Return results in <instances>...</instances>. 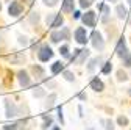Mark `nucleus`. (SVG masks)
<instances>
[{
    "label": "nucleus",
    "mask_w": 131,
    "mask_h": 130,
    "mask_svg": "<svg viewBox=\"0 0 131 130\" xmlns=\"http://www.w3.org/2000/svg\"><path fill=\"white\" fill-rule=\"evenodd\" d=\"M117 77H119V80H120V82H125V80L128 78V77H126V74H125L123 71H119V72H117Z\"/></svg>",
    "instance_id": "obj_30"
},
{
    "label": "nucleus",
    "mask_w": 131,
    "mask_h": 130,
    "mask_svg": "<svg viewBox=\"0 0 131 130\" xmlns=\"http://www.w3.org/2000/svg\"><path fill=\"white\" fill-rule=\"evenodd\" d=\"M11 82H13V74H11V71H8V72H6V78H5V85L8 86Z\"/></svg>",
    "instance_id": "obj_26"
},
{
    "label": "nucleus",
    "mask_w": 131,
    "mask_h": 130,
    "mask_svg": "<svg viewBox=\"0 0 131 130\" xmlns=\"http://www.w3.org/2000/svg\"><path fill=\"white\" fill-rule=\"evenodd\" d=\"M17 127H19V124H8L3 127V130H17Z\"/></svg>",
    "instance_id": "obj_29"
},
{
    "label": "nucleus",
    "mask_w": 131,
    "mask_h": 130,
    "mask_svg": "<svg viewBox=\"0 0 131 130\" xmlns=\"http://www.w3.org/2000/svg\"><path fill=\"white\" fill-rule=\"evenodd\" d=\"M128 2H129V5H131V0H128Z\"/></svg>",
    "instance_id": "obj_43"
},
{
    "label": "nucleus",
    "mask_w": 131,
    "mask_h": 130,
    "mask_svg": "<svg viewBox=\"0 0 131 130\" xmlns=\"http://www.w3.org/2000/svg\"><path fill=\"white\" fill-rule=\"evenodd\" d=\"M111 69H112V64H111V61H108V63H105V66L102 68V72L103 74H109Z\"/></svg>",
    "instance_id": "obj_22"
},
{
    "label": "nucleus",
    "mask_w": 131,
    "mask_h": 130,
    "mask_svg": "<svg viewBox=\"0 0 131 130\" xmlns=\"http://www.w3.org/2000/svg\"><path fill=\"white\" fill-rule=\"evenodd\" d=\"M75 41L78 42V44H81V45H84L89 39H88V35H86V30L83 28V27H80V28H77L75 30Z\"/></svg>",
    "instance_id": "obj_7"
},
{
    "label": "nucleus",
    "mask_w": 131,
    "mask_h": 130,
    "mask_svg": "<svg viewBox=\"0 0 131 130\" xmlns=\"http://www.w3.org/2000/svg\"><path fill=\"white\" fill-rule=\"evenodd\" d=\"M42 2H44V3H45L47 6H55L58 0H42Z\"/></svg>",
    "instance_id": "obj_32"
},
{
    "label": "nucleus",
    "mask_w": 131,
    "mask_h": 130,
    "mask_svg": "<svg viewBox=\"0 0 131 130\" xmlns=\"http://www.w3.org/2000/svg\"><path fill=\"white\" fill-rule=\"evenodd\" d=\"M19 42H20V44H24V45H25V44H27V42H28V41H27V38H25V36H19Z\"/></svg>",
    "instance_id": "obj_36"
},
{
    "label": "nucleus",
    "mask_w": 131,
    "mask_h": 130,
    "mask_svg": "<svg viewBox=\"0 0 131 130\" xmlns=\"http://www.w3.org/2000/svg\"><path fill=\"white\" fill-rule=\"evenodd\" d=\"M30 22H31V24H38V22H39V14H38V13H31Z\"/></svg>",
    "instance_id": "obj_23"
},
{
    "label": "nucleus",
    "mask_w": 131,
    "mask_h": 130,
    "mask_svg": "<svg viewBox=\"0 0 131 130\" xmlns=\"http://www.w3.org/2000/svg\"><path fill=\"white\" fill-rule=\"evenodd\" d=\"M80 5L81 8H89L92 5V0H80Z\"/></svg>",
    "instance_id": "obj_25"
},
{
    "label": "nucleus",
    "mask_w": 131,
    "mask_h": 130,
    "mask_svg": "<svg viewBox=\"0 0 131 130\" xmlns=\"http://www.w3.org/2000/svg\"><path fill=\"white\" fill-rule=\"evenodd\" d=\"M80 99H81V100H86V94L81 92V94H80Z\"/></svg>",
    "instance_id": "obj_39"
},
{
    "label": "nucleus",
    "mask_w": 131,
    "mask_h": 130,
    "mask_svg": "<svg viewBox=\"0 0 131 130\" xmlns=\"http://www.w3.org/2000/svg\"><path fill=\"white\" fill-rule=\"evenodd\" d=\"M47 25L48 27H52V28H58L64 24V19H62V16L61 14H48L47 16V19H45Z\"/></svg>",
    "instance_id": "obj_1"
},
{
    "label": "nucleus",
    "mask_w": 131,
    "mask_h": 130,
    "mask_svg": "<svg viewBox=\"0 0 131 130\" xmlns=\"http://www.w3.org/2000/svg\"><path fill=\"white\" fill-rule=\"evenodd\" d=\"M62 11H64V13H72V11H73V0H64V3H62Z\"/></svg>",
    "instance_id": "obj_14"
},
{
    "label": "nucleus",
    "mask_w": 131,
    "mask_h": 130,
    "mask_svg": "<svg viewBox=\"0 0 131 130\" xmlns=\"http://www.w3.org/2000/svg\"><path fill=\"white\" fill-rule=\"evenodd\" d=\"M58 118H59V121H61V124L64 122V118H62V108L61 107H58Z\"/></svg>",
    "instance_id": "obj_35"
},
{
    "label": "nucleus",
    "mask_w": 131,
    "mask_h": 130,
    "mask_svg": "<svg viewBox=\"0 0 131 130\" xmlns=\"http://www.w3.org/2000/svg\"><path fill=\"white\" fill-rule=\"evenodd\" d=\"M126 14H128L126 8H125L123 5H119V6H117V16H119L120 19H123V17H126Z\"/></svg>",
    "instance_id": "obj_18"
},
{
    "label": "nucleus",
    "mask_w": 131,
    "mask_h": 130,
    "mask_svg": "<svg viewBox=\"0 0 131 130\" xmlns=\"http://www.w3.org/2000/svg\"><path fill=\"white\" fill-rule=\"evenodd\" d=\"M105 125H106V130H114L112 121H105Z\"/></svg>",
    "instance_id": "obj_34"
},
{
    "label": "nucleus",
    "mask_w": 131,
    "mask_h": 130,
    "mask_svg": "<svg viewBox=\"0 0 131 130\" xmlns=\"http://www.w3.org/2000/svg\"><path fill=\"white\" fill-rule=\"evenodd\" d=\"M38 58L41 61H48V60H52L53 58V50L48 45H42L39 49V52H38Z\"/></svg>",
    "instance_id": "obj_4"
},
{
    "label": "nucleus",
    "mask_w": 131,
    "mask_h": 130,
    "mask_svg": "<svg viewBox=\"0 0 131 130\" xmlns=\"http://www.w3.org/2000/svg\"><path fill=\"white\" fill-rule=\"evenodd\" d=\"M5 108H6V118H14V116H17L19 110H17V107H16V104H14L13 100L6 99V100H5Z\"/></svg>",
    "instance_id": "obj_6"
},
{
    "label": "nucleus",
    "mask_w": 131,
    "mask_h": 130,
    "mask_svg": "<svg viewBox=\"0 0 131 130\" xmlns=\"http://www.w3.org/2000/svg\"><path fill=\"white\" fill-rule=\"evenodd\" d=\"M108 2H111V3H112V2H117V0H108Z\"/></svg>",
    "instance_id": "obj_41"
},
{
    "label": "nucleus",
    "mask_w": 131,
    "mask_h": 130,
    "mask_svg": "<svg viewBox=\"0 0 131 130\" xmlns=\"http://www.w3.org/2000/svg\"><path fill=\"white\" fill-rule=\"evenodd\" d=\"M91 88L94 89V91H97V92H102L103 89H105V85H103V82L100 78H92V82H91Z\"/></svg>",
    "instance_id": "obj_11"
},
{
    "label": "nucleus",
    "mask_w": 131,
    "mask_h": 130,
    "mask_svg": "<svg viewBox=\"0 0 131 130\" xmlns=\"http://www.w3.org/2000/svg\"><path fill=\"white\" fill-rule=\"evenodd\" d=\"M28 3H31V0H28Z\"/></svg>",
    "instance_id": "obj_44"
},
{
    "label": "nucleus",
    "mask_w": 131,
    "mask_h": 130,
    "mask_svg": "<svg viewBox=\"0 0 131 130\" xmlns=\"http://www.w3.org/2000/svg\"><path fill=\"white\" fill-rule=\"evenodd\" d=\"M62 69H64V63H61V61H56L52 64V74H59Z\"/></svg>",
    "instance_id": "obj_15"
},
{
    "label": "nucleus",
    "mask_w": 131,
    "mask_h": 130,
    "mask_svg": "<svg viewBox=\"0 0 131 130\" xmlns=\"http://www.w3.org/2000/svg\"><path fill=\"white\" fill-rule=\"evenodd\" d=\"M25 58L24 57H11V63H16V64H17V63H22Z\"/></svg>",
    "instance_id": "obj_31"
},
{
    "label": "nucleus",
    "mask_w": 131,
    "mask_h": 130,
    "mask_svg": "<svg viewBox=\"0 0 131 130\" xmlns=\"http://www.w3.org/2000/svg\"><path fill=\"white\" fill-rule=\"evenodd\" d=\"M55 100H56V94H50V96H48V99H47V102H45V108L50 110L55 105Z\"/></svg>",
    "instance_id": "obj_17"
},
{
    "label": "nucleus",
    "mask_w": 131,
    "mask_h": 130,
    "mask_svg": "<svg viewBox=\"0 0 131 130\" xmlns=\"http://www.w3.org/2000/svg\"><path fill=\"white\" fill-rule=\"evenodd\" d=\"M0 10H2V3H0Z\"/></svg>",
    "instance_id": "obj_42"
},
{
    "label": "nucleus",
    "mask_w": 131,
    "mask_h": 130,
    "mask_svg": "<svg viewBox=\"0 0 131 130\" xmlns=\"http://www.w3.org/2000/svg\"><path fill=\"white\" fill-rule=\"evenodd\" d=\"M31 72H33V75H35L36 78L44 77V69L39 66V64H33V66H31Z\"/></svg>",
    "instance_id": "obj_13"
},
{
    "label": "nucleus",
    "mask_w": 131,
    "mask_h": 130,
    "mask_svg": "<svg viewBox=\"0 0 131 130\" xmlns=\"http://www.w3.org/2000/svg\"><path fill=\"white\" fill-rule=\"evenodd\" d=\"M59 53H61L62 57H69V47H67V45H61V47H59Z\"/></svg>",
    "instance_id": "obj_24"
},
{
    "label": "nucleus",
    "mask_w": 131,
    "mask_h": 130,
    "mask_svg": "<svg viewBox=\"0 0 131 130\" xmlns=\"http://www.w3.org/2000/svg\"><path fill=\"white\" fill-rule=\"evenodd\" d=\"M22 11H24V6L20 5V2H11V3H9L8 13L13 16V17H17L19 14H22Z\"/></svg>",
    "instance_id": "obj_8"
},
{
    "label": "nucleus",
    "mask_w": 131,
    "mask_h": 130,
    "mask_svg": "<svg viewBox=\"0 0 131 130\" xmlns=\"http://www.w3.org/2000/svg\"><path fill=\"white\" fill-rule=\"evenodd\" d=\"M91 41H92V45L94 49H97V50H103L105 49V41L102 38V33L100 31H92V35H91Z\"/></svg>",
    "instance_id": "obj_2"
},
{
    "label": "nucleus",
    "mask_w": 131,
    "mask_h": 130,
    "mask_svg": "<svg viewBox=\"0 0 131 130\" xmlns=\"http://www.w3.org/2000/svg\"><path fill=\"white\" fill-rule=\"evenodd\" d=\"M52 130H61V128H59V127H53Z\"/></svg>",
    "instance_id": "obj_40"
},
{
    "label": "nucleus",
    "mask_w": 131,
    "mask_h": 130,
    "mask_svg": "<svg viewBox=\"0 0 131 130\" xmlns=\"http://www.w3.org/2000/svg\"><path fill=\"white\" fill-rule=\"evenodd\" d=\"M73 17H75V19H80V17H81V13H80V11H73Z\"/></svg>",
    "instance_id": "obj_38"
},
{
    "label": "nucleus",
    "mask_w": 131,
    "mask_h": 130,
    "mask_svg": "<svg viewBox=\"0 0 131 130\" xmlns=\"http://www.w3.org/2000/svg\"><path fill=\"white\" fill-rule=\"evenodd\" d=\"M17 78H19V83H20L22 88H27V86H30V83H31V80H30V77H28V74H27L25 71H19Z\"/></svg>",
    "instance_id": "obj_9"
},
{
    "label": "nucleus",
    "mask_w": 131,
    "mask_h": 130,
    "mask_svg": "<svg viewBox=\"0 0 131 130\" xmlns=\"http://www.w3.org/2000/svg\"><path fill=\"white\" fill-rule=\"evenodd\" d=\"M50 39H52V42H59L61 39H64L62 31H53V33L50 35Z\"/></svg>",
    "instance_id": "obj_16"
},
{
    "label": "nucleus",
    "mask_w": 131,
    "mask_h": 130,
    "mask_svg": "<svg viewBox=\"0 0 131 130\" xmlns=\"http://www.w3.org/2000/svg\"><path fill=\"white\" fill-rule=\"evenodd\" d=\"M62 35H64V39H69V30L64 28V30H62Z\"/></svg>",
    "instance_id": "obj_37"
},
{
    "label": "nucleus",
    "mask_w": 131,
    "mask_h": 130,
    "mask_svg": "<svg viewBox=\"0 0 131 130\" xmlns=\"http://www.w3.org/2000/svg\"><path fill=\"white\" fill-rule=\"evenodd\" d=\"M102 10V13H103V22H108V14H109V8L106 6V5H100L98 6Z\"/></svg>",
    "instance_id": "obj_19"
},
{
    "label": "nucleus",
    "mask_w": 131,
    "mask_h": 130,
    "mask_svg": "<svg viewBox=\"0 0 131 130\" xmlns=\"http://www.w3.org/2000/svg\"><path fill=\"white\" fill-rule=\"evenodd\" d=\"M129 94H131V88H129Z\"/></svg>",
    "instance_id": "obj_45"
},
{
    "label": "nucleus",
    "mask_w": 131,
    "mask_h": 130,
    "mask_svg": "<svg viewBox=\"0 0 131 130\" xmlns=\"http://www.w3.org/2000/svg\"><path fill=\"white\" fill-rule=\"evenodd\" d=\"M48 125H52V119L50 118H44V124H42V128H48Z\"/></svg>",
    "instance_id": "obj_28"
},
{
    "label": "nucleus",
    "mask_w": 131,
    "mask_h": 130,
    "mask_svg": "<svg viewBox=\"0 0 131 130\" xmlns=\"http://www.w3.org/2000/svg\"><path fill=\"white\" fill-rule=\"evenodd\" d=\"M122 60H123V66H126V68H129V66H131V53L123 55V57H122Z\"/></svg>",
    "instance_id": "obj_20"
},
{
    "label": "nucleus",
    "mask_w": 131,
    "mask_h": 130,
    "mask_svg": "<svg viewBox=\"0 0 131 130\" xmlns=\"http://www.w3.org/2000/svg\"><path fill=\"white\" fill-rule=\"evenodd\" d=\"M33 94H35L36 97H42V96H44V89H42V88H38V91H35Z\"/></svg>",
    "instance_id": "obj_33"
},
{
    "label": "nucleus",
    "mask_w": 131,
    "mask_h": 130,
    "mask_svg": "<svg viewBox=\"0 0 131 130\" xmlns=\"http://www.w3.org/2000/svg\"><path fill=\"white\" fill-rule=\"evenodd\" d=\"M116 52H117V55H119L120 58H122L123 55H126V53H128V49H126V42H125V38H120V41L117 42Z\"/></svg>",
    "instance_id": "obj_10"
},
{
    "label": "nucleus",
    "mask_w": 131,
    "mask_h": 130,
    "mask_svg": "<svg viewBox=\"0 0 131 130\" xmlns=\"http://www.w3.org/2000/svg\"><path fill=\"white\" fill-rule=\"evenodd\" d=\"M88 57H89V50H88V49H78V50H75V53L72 57V61L77 63V64H83Z\"/></svg>",
    "instance_id": "obj_3"
},
{
    "label": "nucleus",
    "mask_w": 131,
    "mask_h": 130,
    "mask_svg": "<svg viewBox=\"0 0 131 130\" xmlns=\"http://www.w3.org/2000/svg\"><path fill=\"white\" fill-rule=\"evenodd\" d=\"M102 61H103V58H102V57L92 58V60L89 61V64H88V72H94V71H95V68H97V64H98V63H102Z\"/></svg>",
    "instance_id": "obj_12"
},
{
    "label": "nucleus",
    "mask_w": 131,
    "mask_h": 130,
    "mask_svg": "<svg viewBox=\"0 0 131 130\" xmlns=\"http://www.w3.org/2000/svg\"><path fill=\"white\" fill-rule=\"evenodd\" d=\"M117 122H119V125H128V118H125V116H120V118L117 119Z\"/></svg>",
    "instance_id": "obj_27"
},
{
    "label": "nucleus",
    "mask_w": 131,
    "mask_h": 130,
    "mask_svg": "<svg viewBox=\"0 0 131 130\" xmlns=\"http://www.w3.org/2000/svg\"><path fill=\"white\" fill-rule=\"evenodd\" d=\"M83 24L86 27H95V22H97V14L94 11H86V14H83V17H81Z\"/></svg>",
    "instance_id": "obj_5"
},
{
    "label": "nucleus",
    "mask_w": 131,
    "mask_h": 130,
    "mask_svg": "<svg viewBox=\"0 0 131 130\" xmlns=\"http://www.w3.org/2000/svg\"><path fill=\"white\" fill-rule=\"evenodd\" d=\"M62 75H64V78L67 80V82H73V80H75V75H73L72 72H69V71H64Z\"/></svg>",
    "instance_id": "obj_21"
}]
</instances>
